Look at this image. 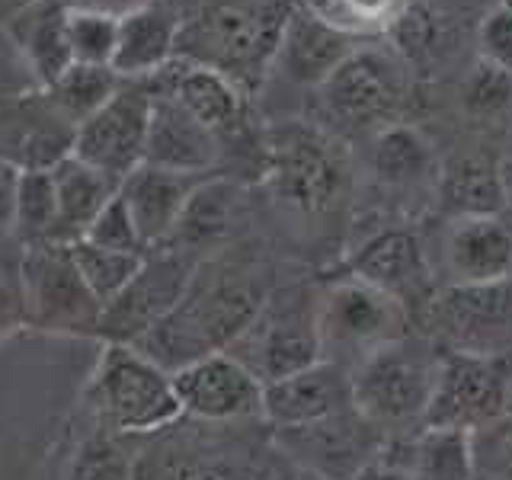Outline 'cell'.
<instances>
[{
  "instance_id": "cell-1",
  "label": "cell",
  "mask_w": 512,
  "mask_h": 480,
  "mask_svg": "<svg viewBox=\"0 0 512 480\" xmlns=\"http://www.w3.org/2000/svg\"><path fill=\"white\" fill-rule=\"evenodd\" d=\"M272 288L276 285L269 269L260 263L231 256L202 260L183 301L148 336H141L135 349L164 365L170 375L180 372L189 362L228 349L250 327Z\"/></svg>"
},
{
  "instance_id": "cell-2",
  "label": "cell",
  "mask_w": 512,
  "mask_h": 480,
  "mask_svg": "<svg viewBox=\"0 0 512 480\" xmlns=\"http://www.w3.org/2000/svg\"><path fill=\"white\" fill-rule=\"evenodd\" d=\"M84 404L93 420L119 436H157L183 420L173 375L128 343H106L87 381Z\"/></svg>"
},
{
  "instance_id": "cell-3",
  "label": "cell",
  "mask_w": 512,
  "mask_h": 480,
  "mask_svg": "<svg viewBox=\"0 0 512 480\" xmlns=\"http://www.w3.org/2000/svg\"><path fill=\"white\" fill-rule=\"evenodd\" d=\"M263 183L269 199L298 221H324L343 205L349 189L346 157L314 125L288 122L266 138Z\"/></svg>"
},
{
  "instance_id": "cell-4",
  "label": "cell",
  "mask_w": 512,
  "mask_h": 480,
  "mask_svg": "<svg viewBox=\"0 0 512 480\" xmlns=\"http://www.w3.org/2000/svg\"><path fill=\"white\" fill-rule=\"evenodd\" d=\"M439 359L436 349L410 333L368 352L356 368H349L352 407L381 436L423 429Z\"/></svg>"
},
{
  "instance_id": "cell-5",
  "label": "cell",
  "mask_w": 512,
  "mask_h": 480,
  "mask_svg": "<svg viewBox=\"0 0 512 480\" xmlns=\"http://www.w3.org/2000/svg\"><path fill=\"white\" fill-rule=\"evenodd\" d=\"M285 13L253 7H212L180 23L176 58L218 71L250 93L276 64Z\"/></svg>"
},
{
  "instance_id": "cell-6",
  "label": "cell",
  "mask_w": 512,
  "mask_h": 480,
  "mask_svg": "<svg viewBox=\"0 0 512 480\" xmlns=\"http://www.w3.org/2000/svg\"><path fill=\"white\" fill-rule=\"evenodd\" d=\"M410 314L378 288L340 272L317 285V333L320 356L356 368L368 352L410 333Z\"/></svg>"
},
{
  "instance_id": "cell-7",
  "label": "cell",
  "mask_w": 512,
  "mask_h": 480,
  "mask_svg": "<svg viewBox=\"0 0 512 480\" xmlns=\"http://www.w3.org/2000/svg\"><path fill=\"white\" fill-rule=\"evenodd\" d=\"M224 352L244 362L263 384L320 362L324 356L317 333V288L276 285L250 327Z\"/></svg>"
},
{
  "instance_id": "cell-8",
  "label": "cell",
  "mask_w": 512,
  "mask_h": 480,
  "mask_svg": "<svg viewBox=\"0 0 512 480\" xmlns=\"http://www.w3.org/2000/svg\"><path fill=\"white\" fill-rule=\"evenodd\" d=\"M20 292L29 330L55 336H100L103 301L80 276L71 244L45 240V244L23 247Z\"/></svg>"
},
{
  "instance_id": "cell-9",
  "label": "cell",
  "mask_w": 512,
  "mask_h": 480,
  "mask_svg": "<svg viewBox=\"0 0 512 480\" xmlns=\"http://www.w3.org/2000/svg\"><path fill=\"white\" fill-rule=\"evenodd\" d=\"M202 260L173 247H154L144 253V263L122 292L103 308L100 336L103 343H128L135 346L148 336L160 320L170 317L183 301L186 288L196 276Z\"/></svg>"
},
{
  "instance_id": "cell-10",
  "label": "cell",
  "mask_w": 512,
  "mask_h": 480,
  "mask_svg": "<svg viewBox=\"0 0 512 480\" xmlns=\"http://www.w3.org/2000/svg\"><path fill=\"white\" fill-rule=\"evenodd\" d=\"M506 416V356L448 349L439 359L436 388L426 410L429 429L474 432Z\"/></svg>"
},
{
  "instance_id": "cell-11",
  "label": "cell",
  "mask_w": 512,
  "mask_h": 480,
  "mask_svg": "<svg viewBox=\"0 0 512 480\" xmlns=\"http://www.w3.org/2000/svg\"><path fill=\"white\" fill-rule=\"evenodd\" d=\"M327 116L343 125L394 122L407 100V68L394 52L359 45L324 84L317 87Z\"/></svg>"
},
{
  "instance_id": "cell-12",
  "label": "cell",
  "mask_w": 512,
  "mask_h": 480,
  "mask_svg": "<svg viewBox=\"0 0 512 480\" xmlns=\"http://www.w3.org/2000/svg\"><path fill=\"white\" fill-rule=\"evenodd\" d=\"M151 100L148 80H122V87L90 119L77 125L71 154L122 183L128 173L144 164Z\"/></svg>"
},
{
  "instance_id": "cell-13",
  "label": "cell",
  "mask_w": 512,
  "mask_h": 480,
  "mask_svg": "<svg viewBox=\"0 0 512 480\" xmlns=\"http://www.w3.org/2000/svg\"><path fill=\"white\" fill-rule=\"evenodd\" d=\"M343 272L394 298L410 320H423L439 292L436 269L429 263L423 240L407 228H384L362 240L346 256Z\"/></svg>"
},
{
  "instance_id": "cell-14",
  "label": "cell",
  "mask_w": 512,
  "mask_h": 480,
  "mask_svg": "<svg viewBox=\"0 0 512 480\" xmlns=\"http://www.w3.org/2000/svg\"><path fill=\"white\" fill-rule=\"evenodd\" d=\"M426 317L452 349L506 356L503 346L512 343V279L439 288Z\"/></svg>"
},
{
  "instance_id": "cell-15",
  "label": "cell",
  "mask_w": 512,
  "mask_h": 480,
  "mask_svg": "<svg viewBox=\"0 0 512 480\" xmlns=\"http://www.w3.org/2000/svg\"><path fill=\"white\" fill-rule=\"evenodd\" d=\"M183 416L199 423L263 420V381L231 352H212L173 372Z\"/></svg>"
},
{
  "instance_id": "cell-16",
  "label": "cell",
  "mask_w": 512,
  "mask_h": 480,
  "mask_svg": "<svg viewBox=\"0 0 512 480\" xmlns=\"http://www.w3.org/2000/svg\"><path fill=\"white\" fill-rule=\"evenodd\" d=\"M349 410H356L349 372L327 359L263 384V420L279 432L317 426Z\"/></svg>"
},
{
  "instance_id": "cell-17",
  "label": "cell",
  "mask_w": 512,
  "mask_h": 480,
  "mask_svg": "<svg viewBox=\"0 0 512 480\" xmlns=\"http://www.w3.org/2000/svg\"><path fill=\"white\" fill-rule=\"evenodd\" d=\"M77 128L48 103V96H29L0 109V164L13 170H52L74 151Z\"/></svg>"
},
{
  "instance_id": "cell-18",
  "label": "cell",
  "mask_w": 512,
  "mask_h": 480,
  "mask_svg": "<svg viewBox=\"0 0 512 480\" xmlns=\"http://www.w3.org/2000/svg\"><path fill=\"white\" fill-rule=\"evenodd\" d=\"M448 285H493L512 279V224L506 215L452 218L442 240Z\"/></svg>"
},
{
  "instance_id": "cell-19",
  "label": "cell",
  "mask_w": 512,
  "mask_h": 480,
  "mask_svg": "<svg viewBox=\"0 0 512 480\" xmlns=\"http://www.w3.org/2000/svg\"><path fill=\"white\" fill-rule=\"evenodd\" d=\"M151 87V84H148ZM151 125H148V151L144 164L160 170L208 176L221 160V138L205 128L196 116L173 100V96L151 90Z\"/></svg>"
},
{
  "instance_id": "cell-20",
  "label": "cell",
  "mask_w": 512,
  "mask_h": 480,
  "mask_svg": "<svg viewBox=\"0 0 512 480\" xmlns=\"http://www.w3.org/2000/svg\"><path fill=\"white\" fill-rule=\"evenodd\" d=\"M151 90L173 96L189 116H196L205 128L224 141L231 132L244 125V106L247 93L234 80L218 71H208L202 64H192L183 58H173L164 71L148 80Z\"/></svg>"
},
{
  "instance_id": "cell-21",
  "label": "cell",
  "mask_w": 512,
  "mask_h": 480,
  "mask_svg": "<svg viewBox=\"0 0 512 480\" xmlns=\"http://www.w3.org/2000/svg\"><path fill=\"white\" fill-rule=\"evenodd\" d=\"M205 176H186L173 170H160L154 164H141L119 183V199L125 202L141 244L154 250L164 247L180 215Z\"/></svg>"
},
{
  "instance_id": "cell-22",
  "label": "cell",
  "mask_w": 512,
  "mask_h": 480,
  "mask_svg": "<svg viewBox=\"0 0 512 480\" xmlns=\"http://www.w3.org/2000/svg\"><path fill=\"white\" fill-rule=\"evenodd\" d=\"M180 16L167 4L148 0L119 16V42L112 55V71L122 80H151L176 58Z\"/></svg>"
},
{
  "instance_id": "cell-23",
  "label": "cell",
  "mask_w": 512,
  "mask_h": 480,
  "mask_svg": "<svg viewBox=\"0 0 512 480\" xmlns=\"http://www.w3.org/2000/svg\"><path fill=\"white\" fill-rule=\"evenodd\" d=\"M359 45L365 42H352L295 7L292 13H285L276 64H282V71L298 84L320 87Z\"/></svg>"
},
{
  "instance_id": "cell-24",
  "label": "cell",
  "mask_w": 512,
  "mask_h": 480,
  "mask_svg": "<svg viewBox=\"0 0 512 480\" xmlns=\"http://www.w3.org/2000/svg\"><path fill=\"white\" fill-rule=\"evenodd\" d=\"M10 36L29 61L42 90L55 84L74 64L68 48V4L64 0H32L26 10L13 16Z\"/></svg>"
},
{
  "instance_id": "cell-25",
  "label": "cell",
  "mask_w": 512,
  "mask_h": 480,
  "mask_svg": "<svg viewBox=\"0 0 512 480\" xmlns=\"http://www.w3.org/2000/svg\"><path fill=\"white\" fill-rule=\"evenodd\" d=\"M372 173L381 186L416 192V189H436L442 164L436 157L432 141L413 125L388 122L378 128L372 141Z\"/></svg>"
},
{
  "instance_id": "cell-26",
  "label": "cell",
  "mask_w": 512,
  "mask_h": 480,
  "mask_svg": "<svg viewBox=\"0 0 512 480\" xmlns=\"http://www.w3.org/2000/svg\"><path fill=\"white\" fill-rule=\"evenodd\" d=\"M52 183L58 196V240L74 244L87 234V228L96 221V215L119 196V183L84 164L80 157L68 154L52 167Z\"/></svg>"
},
{
  "instance_id": "cell-27",
  "label": "cell",
  "mask_w": 512,
  "mask_h": 480,
  "mask_svg": "<svg viewBox=\"0 0 512 480\" xmlns=\"http://www.w3.org/2000/svg\"><path fill=\"white\" fill-rule=\"evenodd\" d=\"M237 215V186L221 176H205L189 196L180 224L173 228L164 247L183 250L196 260H205V253H215V247L231 234V224Z\"/></svg>"
},
{
  "instance_id": "cell-28",
  "label": "cell",
  "mask_w": 512,
  "mask_h": 480,
  "mask_svg": "<svg viewBox=\"0 0 512 480\" xmlns=\"http://www.w3.org/2000/svg\"><path fill=\"white\" fill-rule=\"evenodd\" d=\"M436 196L452 218L506 215L503 173L500 164L480 154H461L448 160L439 173Z\"/></svg>"
},
{
  "instance_id": "cell-29",
  "label": "cell",
  "mask_w": 512,
  "mask_h": 480,
  "mask_svg": "<svg viewBox=\"0 0 512 480\" xmlns=\"http://www.w3.org/2000/svg\"><path fill=\"white\" fill-rule=\"evenodd\" d=\"M416 0H298L304 13L336 29L352 42H375L391 36L394 26Z\"/></svg>"
},
{
  "instance_id": "cell-30",
  "label": "cell",
  "mask_w": 512,
  "mask_h": 480,
  "mask_svg": "<svg viewBox=\"0 0 512 480\" xmlns=\"http://www.w3.org/2000/svg\"><path fill=\"white\" fill-rule=\"evenodd\" d=\"M410 480H474L477 455L474 436L461 429H429L423 426L407 448Z\"/></svg>"
},
{
  "instance_id": "cell-31",
  "label": "cell",
  "mask_w": 512,
  "mask_h": 480,
  "mask_svg": "<svg viewBox=\"0 0 512 480\" xmlns=\"http://www.w3.org/2000/svg\"><path fill=\"white\" fill-rule=\"evenodd\" d=\"M138 461L141 458L128 448V436L93 420V429H87L71 448L61 480H135Z\"/></svg>"
},
{
  "instance_id": "cell-32",
  "label": "cell",
  "mask_w": 512,
  "mask_h": 480,
  "mask_svg": "<svg viewBox=\"0 0 512 480\" xmlns=\"http://www.w3.org/2000/svg\"><path fill=\"white\" fill-rule=\"evenodd\" d=\"M119 87H122V77L112 68L71 64V68L64 71L55 84H48L42 93L48 96V103L77 128L84 119H90Z\"/></svg>"
},
{
  "instance_id": "cell-33",
  "label": "cell",
  "mask_w": 512,
  "mask_h": 480,
  "mask_svg": "<svg viewBox=\"0 0 512 480\" xmlns=\"http://www.w3.org/2000/svg\"><path fill=\"white\" fill-rule=\"evenodd\" d=\"M13 234L23 247L58 240V196L52 170H20L13 202Z\"/></svg>"
},
{
  "instance_id": "cell-34",
  "label": "cell",
  "mask_w": 512,
  "mask_h": 480,
  "mask_svg": "<svg viewBox=\"0 0 512 480\" xmlns=\"http://www.w3.org/2000/svg\"><path fill=\"white\" fill-rule=\"evenodd\" d=\"M71 256L80 269V276H84V282L90 285V292L103 301V308L135 279V272L144 263V253L106 250V247L90 244V240H74Z\"/></svg>"
},
{
  "instance_id": "cell-35",
  "label": "cell",
  "mask_w": 512,
  "mask_h": 480,
  "mask_svg": "<svg viewBox=\"0 0 512 480\" xmlns=\"http://www.w3.org/2000/svg\"><path fill=\"white\" fill-rule=\"evenodd\" d=\"M119 42V16L106 10L68 7V48L74 64L112 68Z\"/></svg>"
},
{
  "instance_id": "cell-36",
  "label": "cell",
  "mask_w": 512,
  "mask_h": 480,
  "mask_svg": "<svg viewBox=\"0 0 512 480\" xmlns=\"http://www.w3.org/2000/svg\"><path fill=\"white\" fill-rule=\"evenodd\" d=\"M464 106H468V112L477 119L503 116L512 106V77L496 71L487 61H477L468 84H464Z\"/></svg>"
},
{
  "instance_id": "cell-37",
  "label": "cell",
  "mask_w": 512,
  "mask_h": 480,
  "mask_svg": "<svg viewBox=\"0 0 512 480\" xmlns=\"http://www.w3.org/2000/svg\"><path fill=\"white\" fill-rule=\"evenodd\" d=\"M80 240H90L96 247H106V250H122V253H148V247L141 244V237L132 224V215H128L125 202L116 196L112 199L96 221L87 228V234Z\"/></svg>"
},
{
  "instance_id": "cell-38",
  "label": "cell",
  "mask_w": 512,
  "mask_h": 480,
  "mask_svg": "<svg viewBox=\"0 0 512 480\" xmlns=\"http://www.w3.org/2000/svg\"><path fill=\"white\" fill-rule=\"evenodd\" d=\"M480 61L493 64L496 71L512 77V0L496 4L477 29Z\"/></svg>"
},
{
  "instance_id": "cell-39",
  "label": "cell",
  "mask_w": 512,
  "mask_h": 480,
  "mask_svg": "<svg viewBox=\"0 0 512 480\" xmlns=\"http://www.w3.org/2000/svg\"><path fill=\"white\" fill-rule=\"evenodd\" d=\"M151 480H237V477L224 464L208 458H167L154 468Z\"/></svg>"
},
{
  "instance_id": "cell-40",
  "label": "cell",
  "mask_w": 512,
  "mask_h": 480,
  "mask_svg": "<svg viewBox=\"0 0 512 480\" xmlns=\"http://www.w3.org/2000/svg\"><path fill=\"white\" fill-rule=\"evenodd\" d=\"M26 327V304L20 292V279H4L0 276V340L13 336L16 330Z\"/></svg>"
},
{
  "instance_id": "cell-41",
  "label": "cell",
  "mask_w": 512,
  "mask_h": 480,
  "mask_svg": "<svg viewBox=\"0 0 512 480\" xmlns=\"http://www.w3.org/2000/svg\"><path fill=\"white\" fill-rule=\"evenodd\" d=\"M352 480H410L407 477V461H400L394 455H384V448H381L375 458H368L362 464Z\"/></svg>"
},
{
  "instance_id": "cell-42",
  "label": "cell",
  "mask_w": 512,
  "mask_h": 480,
  "mask_svg": "<svg viewBox=\"0 0 512 480\" xmlns=\"http://www.w3.org/2000/svg\"><path fill=\"white\" fill-rule=\"evenodd\" d=\"M16 176L7 164H0V231H13V202H16Z\"/></svg>"
},
{
  "instance_id": "cell-43",
  "label": "cell",
  "mask_w": 512,
  "mask_h": 480,
  "mask_svg": "<svg viewBox=\"0 0 512 480\" xmlns=\"http://www.w3.org/2000/svg\"><path fill=\"white\" fill-rule=\"evenodd\" d=\"M68 7H87V10H106V13H128V10H135L141 4H148V0H64Z\"/></svg>"
},
{
  "instance_id": "cell-44",
  "label": "cell",
  "mask_w": 512,
  "mask_h": 480,
  "mask_svg": "<svg viewBox=\"0 0 512 480\" xmlns=\"http://www.w3.org/2000/svg\"><path fill=\"white\" fill-rule=\"evenodd\" d=\"M500 173H503V196H506V218L512 224V157L503 160L500 164Z\"/></svg>"
},
{
  "instance_id": "cell-45",
  "label": "cell",
  "mask_w": 512,
  "mask_h": 480,
  "mask_svg": "<svg viewBox=\"0 0 512 480\" xmlns=\"http://www.w3.org/2000/svg\"><path fill=\"white\" fill-rule=\"evenodd\" d=\"M506 416H512V352H506Z\"/></svg>"
}]
</instances>
